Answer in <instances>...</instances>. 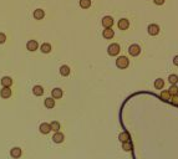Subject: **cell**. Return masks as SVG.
<instances>
[{"label": "cell", "mask_w": 178, "mask_h": 159, "mask_svg": "<svg viewBox=\"0 0 178 159\" xmlns=\"http://www.w3.org/2000/svg\"><path fill=\"white\" fill-rule=\"evenodd\" d=\"M128 65H130V60H128L126 56H120V57H117L116 60V66L118 67V69H127Z\"/></svg>", "instance_id": "6da1fadb"}, {"label": "cell", "mask_w": 178, "mask_h": 159, "mask_svg": "<svg viewBox=\"0 0 178 159\" xmlns=\"http://www.w3.org/2000/svg\"><path fill=\"white\" fill-rule=\"evenodd\" d=\"M120 51H121V47L118 44H111L107 47V52L110 56H117L120 54Z\"/></svg>", "instance_id": "7a4b0ae2"}, {"label": "cell", "mask_w": 178, "mask_h": 159, "mask_svg": "<svg viewBox=\"0 0 178 159\" xmlns=\"http://www.w3.org/2000/svg\"><path fill=\"white\" fill-rule=\"evenodd\" d=\"M128 54H130L131 56H138L139 54H141V46L137 44H133V45H131L130 47H128Z\"/></svg>", "instance_id": "3957f363"}, {"label": "cell", "mask_w": 178, "mask_h": 159, "mask_svg": "<svg viewBox=\"0 0 178 159\" xmlns=\"http://www.w3.org/2000/svg\"><path fill=\"white\" fill-rule=\"evenodd\" d=\"M101 24H102V26H104L105 29L112 28V25H113V18L112 16H104V18H102V20H101Z\"/></svg>", "instance_id": "277c9868"}, {"label": "cell", "mask_w": 178, "mask_h": 159, "mask_svg": "<svg viewBox=\"0 0 178 159\" xmlns=\"http://www.w3.org/2000/svg\"><path fill=\"white\" fill-rule=\"evenodd\" d=\"M147 30H148V34L151 36H156V35H158V32H160V26L157 24H151V25H148Z\"/></svg>", "instance_id": "5b68a950"}, {"label": "cell", "mask_w": 178, "mask_h": 159, "mask_svg": "<svg viewBox=\"0 0 178 159\" xmlns=\"http://www.w3.org/2000/svg\"><path fill=\"white\" fill-rule=\"evenodd\" d=\"M37 47H39V44H37L36 40H29L28 44H26V49L29 51H36Z\"/></svg>", "instance_id": "8992f818"}, {"label": "cell", "mask_w": 178, "mask_h": 159, "mask_svg": "<svg viewBox=\"0 0 178 159\" xmlns=\"http://www.w3.org/2000/svg\"><path fill=\"white\" fill-rule=\"evenodd\" d=\"M117 25H118L120 30H127L128 28H130V21H128L127 19H121Z\"/></svg>", "instance_id": "52a82bcc"}, {"label": "cell", "mask_w": 178, "mask_h": 159, "mask_svg": "<svg viewBox=\"0 0 178 159\" xmlns=\"http://www.w3.org/2000/svg\"><path fill=\"white\" fill-rule=\"evenodd\" d=\"M39 129L40 132L43 134H47V133H50V131H51V128H50V123H41L40 124V127H39Z\"/></svg>", "instance_id": "ba28073f"}, {"label": "cell", "mask_w": 178, "mask_h": 159, "mask_svg": "<svg viewBox=\"0 0 178 159\" xmlns=\"http://www.w3.org/2000/svg\"><path fill=\"white\" fill-rule=\"evenodd\" d=\"M21 154H22V150H21V148H19V147H15V148H13L10 150V156L13 158H15V159L20 158Z\"/></svg>", "instance_id": "9c48e42d"}, {"label": "cell", "mask_w": 178, "mask_h": 159, "mask_svg": "<svg viewBox=\"0 0 178 159\" xmlns=\"http://www.w3.org/2000/svg\"><path fill=\"white\" fill-rule=\"evenodd\" d=\"M62 94H64L62 90H61V88H59V87L54 88V90H52V92H51V96H52V98H54V100L61 98V97H62Z\"/></svg>", "instance_id": "30bf717a"}, {"label": "cell", "mask_w": 178, "mask_h": 159, "mask_svg": "<svg viewBox=\"0 0 178 159\" xmlns=\"http://www.w3.org/2000/svg\"><path fill=\"white\" fill-rule=\"evenodd\" d=\"M102 36H104L105 39H112V37L115 36V31L112 30V28L105 29L104 31H102Z\"/></svg>", "instance_id": "8fae6325"}, {"label": "cell", "mask_w": 178, "mask_h": 159, "mask_svg": "<svg viewBox=\"0 0 178 159\" xmlns=\"http://www.w3.org/2000/svg\"><path fill=\"white\" fill-rule=\"evenodd\" d=\"M0 96L3 98H9L11 97V90L10 87H3L1 91H0Z\"/></svg>", "instance_id": "7c38bea8"}, {"label": "cell", "mask_w": 178, "mask_h": 159, "mask_svg": "<svg viewBox=\"0 0 178 159\" xmlns=\"http://www.w3.org/2000/svg\"><path fill=\"white\" fill-rule=\"evenodd\" d=\"M64 139H65V135H64L61 132H56V133L54 134V137H52V141H54L55 143H62Z\"/></svg>", "instance_id": "4fadbf2b"}, {"label": "cell", "mask_w": 178, "mask_h": 159, "mask_svg": "<svg viewBox=\"0 0 178 159\" xmlns=\"http://www.w3.org/2000/svg\"><path fill=\"white\" fill-rule=\"evenodd\" d=\"M118 139L122 143H126V142H130V139H131V137H130V133L128 132H122L120 135H118Z\"/></svg>", "instance_id": "5bb4252c"}, {"label": "cell", "mask_w": 178, "mask_h": 159, "mask_svg": "<svg viewBox=\"0 0 178 159\" xmlns=\"http://www.w3.org/2000/svg\"><path fill=\"white\" fill-rule=\"evenodd\" d=\"M44 104H45V107H46V108L51 109V108L55 107V100H54V98H51V97H47L46 100H45Z\"/></svg>", "instance_id": "9a60e30c"}, {"label": "cell", "mask_w": 178, "mask_h": 159, "mask_svg": "<svg viewBox=\"0 0 178 159\" xmlns=\"http://www.w3.org/2000/svg\"><path fill=\"white\" fill-rule=\"evenodd\" d=\"M45 16V11L43 9H36L34 11V18L36 19V20H41Z\"/></svg>", "instance_id": "2e32d148"}, {"label": "cell", "mask_w": 178, "mask_h": 159, "mask_svg": "<svg viewBox=\"0 0 178 159\" xmlns=\"http://www.w3.org/2000/svg\"><path fill=\"white\" fill-rule=\"evenodd\" d=\"M1 85H3V87H10L13 85V80H11V77H9V76L3 77L1 78Z\"/></svg>", "instance_id": "e0dca14e"}, {"label": "cell", "mask_w": 178, "mask_h": 159, "mask_svg": "<svg viewBox=\"0 0 178 159\" xmlns=\"http://www.w3.org/2000/svg\"><path fill=\"white\" fill-rule=\"evenodd\" d=\"M70 67L67 66V65H62L61 67H60V75L61 76H69L70 75Z\"/></svg>", "instance_id": "ac0fdd59"}, {"label": "cell", "mask_w": 178, "mask_h": 159, "mask_svg": "<svg viewBox=\"0 0 178 159\" xmlns=\"http://www.w3.org/2000/svg\"><path fill=\"white\" fill-rule=\"evenodd\" d=\"M32 93L35 94V96H43V93H44V88H43L41 86L36 85V86H34V88H32Z\"/></svg>", "instance_id": "d6986e66"}, {"label": "cell", "mask_w": 178, "mask_h": 159, "mask_svg": "<svg viewBox=\"0 0 178 159\" xmlns=\"http://www.w3.org/2000/svg\"><path fill=\"white\" fill-rule=\"evenodd\" d=\"M50 128H51V131H54L55 133H56V132H60V128H61V126H60V123L58 122V121H54V122L50 123Z\"/></svg>", "instance_id": "ffe728a7"}, {"label": "cell", "mask_w": 178, "mask_h": 159, "mask_svg": "<svg viewBox=\"0 0 178 159\" xmlns=\"http://www.w3.org/2000/svg\"><path fill=\"white\" fill-rule=\"evenodd\" d=\"M164 86V81L162 78H157L156 81H154V88L156 90H162Z\"/></svg>", "instance_id": "44dd1931"}, {"label": "cell", "mask_w": 178, "mask_h": 159, "mask_svg": "<svg viewBox=\"0 0 178 159\" xmlns=\"http://www.w3.org/2000/svg\"><path fill=\"white\" fill-rule=\"evenodd\" d=\"M51 51V45L49 42H45L41 45V52H44V54H49V52Z\"/></svg>", "instance_id": "7402d4cb"}, {"label": "cell", "mask_w": 178, "mask_h": 159, "mask_svg": "<svg viewBox=\"0 0 178 159\" xmlns=\"http://www.w3.org/2000/svg\"><path fill=\"white\" fill-rule=\"evenodd\" d=\"M168 92L171 96H178V86L177 85H171V87H169Z\"/></svg>", "instance_id": "603a6c76"}, {"label": "cell", "mask_w": 178, "mask_h": 159, "mask_svg": "<svg viewBox=\"0 0 178 159\" xmlns=\"http://www.w3.org/2000/svg\"><path fill=\"white\" fill-rule=\"evenodd\" d=\"M168 81H169L171 85H177V83H178V76H177V75H175V73L169 75V76H168Z\"/></svg>", "instance_id": "cb8c5ba5"}, {"label": "cell", "mask_w": 178, "mask_h": 159, "mask_svg": "<svg viewBox=\"0 0 178 159\" xmlns=\"http://www.w3.org/2000/svg\"><path fill=\"white\" fill-rule=\"evenodd\" d=\"M80 6L82 9H89L91 6V0H80Z\"/></svg>", "instance_id": "d4e9b609"}, {"label": "cell", "mask_w": 178, "mask_h": 159, "mask_svg": "<svg viewBox=\"0 0 178 159\" xmlns=\"http://www.w3.org/2000/svg\"><path fill=\"white\" fill-rule=\"evenodd\" d=\"M161 100H163V101H169L171 100V94H169L168 91H163V92H161Z\"/></svg>", "instance_id": "484cf974"}, {"label": "cell", "mask_w": 178, "mask_h": 159, "mask_svg": "<svg viewBox=\"0 0 178 159\" xmlns=\"http://www.w3.org/2000/svg\"><path fill=\"white\" fill-rule=\"evenodd\" d=\"M122 149L126 150V152H131L132 150V143L130 142H126V143H122Z\"/></svg>", "instance_id": "4316f807"}, {"label": "cell", "mask_w": 178, "mask_h": 159, "mask_svg": "<svg viewBox=\"0 0 178 159\" xmlns=\"http://www.w3.org/2000/svg\"><path fill=\"white\" fill-rule=\"evenodd\" d=\"M169 102H171V104H173V106H178V96H171Z\"/></svg>", "instance_id": "83f0119b"}, {"label": "cell", "mask_w": 178, "mask_h": 159, "mask_svg": "<svg viewBox=\"0 0 178 159\" xmlns=\"http://www.w3.org/2000/svg\"><path fill=\"white\" fill-rule=\"evenodd\" d=\"M5 41H6V36H5V34L0 32V44H4Z\"/></svg>", "instance_id": "f1b7e54d"}, {"label": "cell", "mask_w": 178, "mask_h": 159, "mask_svg": "<svg viewBox=\"0 0 178 159\" xmlns=\"http://www.w3.org/2000/svg\"><path fill=\"white\" fill-rule=\"evenodd\" d=\"M153 1L156 5H163L164 4V0H153Z\"/></svg>", "instance_id": "f546056e"}, {"label": "cell", "mask_w": 178, "mask_h": 159, "mask_svg": "<svg viewBox=\"0 0 178 159\" xmlns=\"http://www.w3.org/2000/svg\"><path fill=\"white\" fill-rule=\"evenodd\" d=\"M173 63H175L176 66H178V55H177V56H175V57H173Z\"/></svg>", "instance_id": "4dcf8cb0"}]
</instances>
